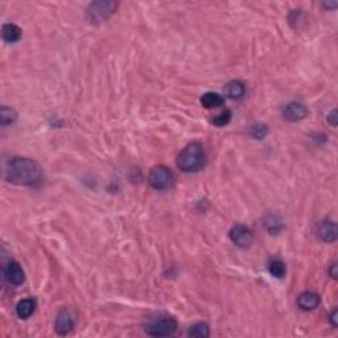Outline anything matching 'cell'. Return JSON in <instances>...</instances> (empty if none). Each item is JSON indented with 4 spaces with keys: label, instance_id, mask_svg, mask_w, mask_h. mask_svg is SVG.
Wrapping results in <instances>:
<instances>
[{
    "label": "cell",
    "instance_id": "obj_8",
    "mask_svg": "<svg viewBox=\"0 0 338 338\" xmlns=\"http://www.w3.org/2000/svg\"><path fill=\"white\" fill-rule=\"evenodd\" d=\"M283 115L284 119H287L288 122H300L307 118L308 110L307 107L300 102H292V103L287 104Z\"/></svg>",
    "mask_w": 338,
    "mask_h": 338
},
{
    "label": "cell",
    "instance_id": "obj_14",
    "mask_svg": "<svg viewBox=\"0 0 338 338\" xmlns=\"http://www.w3.org/2000/svg\"><path fill=\"white\" fill-rule=\"evenodd\" d=\"M201 103L205 108H217V107L223 106L224 99L221 94L206 93L201 97Z\"/></svg>",
    "mask_w": 338,
    "mask_h": 338
},
{
    "label": "cell",
    "instance_id": "obj_2",
    "mask_svg": "<svg viewBox=\"0 0 338 338\" xmlns=\"http://www.w3.org/2000/svg\"><path fill=\"white\" fill-rule=\"evenodd\" d=\"M176 164L185 173L198 172L206 164V155L202 145L198 143L188 144L177 156Z\"/></svg>",
    "mask_w": 338,
    "mask_h": 338
},
{
    "label": "cell",
    "instance_id": "obj_20",
    "mask_svg": "<svg viewBox=\"0 0 338 338\" xmlns=\"http://www.w3.org/2000/svg\"><path fill=\"white\" fill-rule=\"evenodd\" d=\"M230 118H232V112L229 110L223 111L222 114L217 115V117L214 118L213 119V123L215 126H218V127H222V126H226L230 122Z\"/></svg>",
    "mask_w": 338,
    "mask_h": 338
},
{
    "label": "cell",
    "instance_id": "obj_17",
    "mask_svg": "<svg viewBox=\"0 0 338 338\" xmlns=\"http://www.w3.org/2000/svg\"><path fill=\"white\" fill-rule=\"evenodd\" d=\"M268 271L273 277L281 279V277H284V275H286L287 272L286 264H284L281 260H272V262H269L268 264Z\"/></svg>",
    "mask_w": 338,
    "mask_h": 338
},
{
    "label": "cell",
    "instance_id": "obj_18",
    "mask_svg": "<svg viewBox=\"0 0 338 338\" xmlns=\"http://www.w3.org/2000/svg\"><path fill=\"white\" fill-rule=\"evenodd\" d=\"M18 118V114L14 108H10V107H2V112H0V119H2V125L7 126L12 125Z\"/></svg>",
    "mask_w": 338,
    "mask_h": 338
},
{
    "label": "cell",
    "instance_id": "obj_16",
    "mask_svg": "<svg viewBox=\"0 0 338 338\" xmlns=\"http://www.w3.org/2000/svg\"><path fill=\"white\" fill-rule=\"evenodd\" d=\"M188 334L190 337H197V338H206L210 335V330H209V326L205 322H198V324H194L193 326H190Z\"/></svg>",
    "mask_w": 338,
    "mask_h": 338
},
{
    "label": "cell",
    "instance_id": "obj_11",
    "mask_svg": "<svg viewBox=\"0 0 338 338\" xmlns=\"http://www.w3.org/2000/svg\"><path fill=\"white\" fill-rule=\"evenodd\" d=\"M318 237L326 243L334 242L337 239V224L333 221H324L318 228Z\"/></svg>",
    "mask_w": 338,
    "mask_h": 338
},
{
    "label": "cell",
    "instance_id": "obj_21",
    "mask_svg": "<svg viewBox=\"0 0 338 338\" xmlns=\"http://www.w3.org/2000/svg\"><path fill=\"white\" fill-rule=\"evenodd\" d=\"M328 121L330 122L331 126L337 125V111H335V110L331 111L330 115H329V117H328Z\"/></svg>",
    "mask_w": 338,
    "mask_h": 338
},
{
    "label": "cell",
    "instance_id": "obj_1",
    "mask_svg": "<svg viewBox=\"0 0 338 338\" xmlns=\"http://www.w3.org/2000/svg\"><path fill=\"white\" fill-rule=\"evenodd\" d=\"M6 180L20 187H35L41 183L42 172L36 161L27 157H12L6 165Z\"/></svg>",
    "mask_w": 338,
    "mask_h": 338
},
{
    "label": "cell",
    "instance_id": "obj_3",
    "mask_svg": "<svg viewBox=\"0 0 338 338\" xmlns=\"http://www.w3.org/2000/svg\"><path fill=\"white\" fill-rule=\"evenodd\" d=\"M177 328H179V325H177V321L175 318L161 317L151 321L147 325L145 331L151 337H169V335H173L176 333Z\"/></svg>",
    "mask_w": 338,
    "mask_h": 338
},
{
    "label": "cell",
    "instance_id": "obj_12",
    "mask_svg": "<svg viewBox=\"0 0 338 338\" xmlns=\"http://www.w3.org/2000/svg\"><path fill=\"white\" fill-rule=\"evenodd\" d=\"M23 35V31L18 25L15 24H4L2 28V37H3L4 41L10 42V44H14V42H18L21 38Z\"/></svg>",
    "mask_w": 338,
    "mask_h": 338
},
{
    "label": "cell",
    "instance_id": "obj_13",
    "mask_svg": "<svg viewBox=\"0 0 338 338\" xmlns=\"http://www.w3.org/2000/svg\"><path fill=\"white\" fill-rule=\"evenodd\" d=\"M246 93L245 85L239 81H233V82H229L224 87V95H228L229 98L232 99H241L243 98Z\"/></svg>",
    "mask_w": 338,
    "mask_h": 338
},
{
    "label": "cell",
    "instance_id": "obj_22",
    "mask_svg": "<svg viewBox=\"0 0 338 338\" xmlns=\"http://www.w3.org/2000/svg\"><path fill=\"white\" fill-rule=\"evenodd\" d=\"M329 273H330V276L333 277V279H335L337 277V264L335 263H333L330 267V269H329Z\"/></svg>",
    "mask_w": 338,
    "mask_h": 338
},
{
    "label": "cell",
    "instance_id": "obj_19",
    "mask_svg": "<svg viewBox=\"0 0 338 338\" xmlns=\"http://www.w3.org/2000/svg\"><path fill=\"white\" fill-rule=\"evenodd\" d=\"M268 134V127L266 125H254L250 127V135L255 139L266 138Z\"/></svg>",
    "mask_w": 338,
    "mask_h": 338
},
{
    "label": "cell",
    "instance_id": "obj_15",
    "mask_svg": "<svg viewBox=\"0 0 338 338\" xmlns=\"http://www.w3.org/2000/svg\"><path fill=\"white\" fill-rule=\"evenodd\" d=\"M35 309L36 301L33 299H24V300L19 301L18 307H16V313L20 318H28L33 314Z\"/></svg>",
    "mask_w": 338,
    "mask_h": 338
},
{
    "label": "cell",
    "instance_id": "obj_4",
    "mask_svg": "<svg viewBox=\"0 0 338 338\" xmlns=\"http://www.w3.org/2000/svg\"><path fill=\"white\" fill-rule=\"evenodd\" d=\"M148 183L153 189H168L175 183V175L171 169L164 165L153 166L148 175Z\"/></svg>",
    "mask_w": 338,
    "mask_h": 338
},
{
    "label": "cell",
    "instance_id": "obj_7",
    "mask_svg": "<svg viewBox=\"0 0 338 338\" xmlns=\"http://www.w3.org/2000/svg\"><path fill=\"white\" fill-rule=\"evenodd\" d=\"M4 275H6L8 283L14 284V286H21L25 280L24 271H23L20 264L15 260L8 262V264L4 268Z\"/></svg>",
    "mask_w": 338,
    "mask_h": 338
},
{
    "label": "cell",
    "instance_id": "obj_10",
    "mask_svg": "<svg viewBox=\"0 0 338 338\" xmlns=\"http://www.w3.org/2000/svg\"><path fill=\"white\" fill-rule=\"evenodd\" d=\"M320 296L314 292H304L297 297V305L303 311H314L320 305Z\"/></svg>",
    "mask_w": 338,
    "mask_h": 338
},
{
    "label": "cell",
    "instance_id": "obj_5",
    "mask_svg": "<svg viewBox=\"0 0 338 338\" xmlns=\"http://www.w3.org/2000/svg\"><path fill=\"white\" fill-rule=\"evenodd\" d=\"M115 2H94L87 8V18L93 23H100L110 18L117 10Z\"/></svg>",
    "mask_w": 338,
    "mask_h": 338
},
{
    "label": "cell",
    "instance_id": "obj_24",
    "mask_svg": "<svg viewBox=\"0 0 338 338\" xmlns=\"http://www.w3.org/2000/svg\"><path fill=\"white\" fill-rule=\"evenodd\" d=\"M324 7H328V8L337 7V2H333V3H324Z\"/></svg>",
    "mask_w": 338,
    "mask_h": 338
},
{
    "label": "cell",
    "instance_id": "obj_23",
    "mask_svg": "<svg viewBox=\"0 0 338 338\" xmlns=\"http://www.w3.org/2000/svg\"><path fill=\"white\" fill-rule=\"evenodd\" d=\"M337 316H338V312L337 311H333V313L330 314V321H331V324H333V326H337L338 325V321H337Z\"/></svg>",
    "mask_w": 338,
    "mask_h": 338
},
{
    "label": "cell",
    "instance_id": "obj_6",
    "mask_svg": "<svg viewBox=\"0 0 338 338\" xmlns=\"http://www.w3.org/2000/svg\"><path fill=\"white\" fill-rule=\"evenodd\" d=\"M230 239L241 249H249L254 242V234L245 224H237L230 230Z\"/></svg>",
    "mask_w": 338,
    "mask_h": 338
},
{
    "label": "cell",
    "instance_id": "obj_9",
    "mask_svg": "<svg viewBox=\"0 0 338 338\" xmlns=\"http://www.w3.org/2000/svg\"><path fill=\"white\" fill-rule=\"evenodd\" d=\"M73 325H74V320H73V316L69 309H63L57 314L54 329L60 335L68 334L73 329Z\"/></svg>",
    "mask_w": 338,
    "mask_h": 338
}]
</instances>
